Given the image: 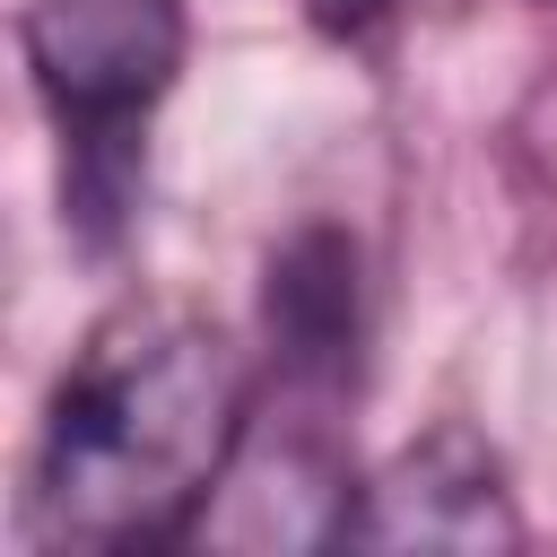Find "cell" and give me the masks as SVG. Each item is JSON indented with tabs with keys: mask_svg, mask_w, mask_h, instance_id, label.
Here are the masks:
<instances>
[{
	"mask_svg": "<svg viewBox=\"0 0 557 557\" xmlns=\"http://www.w3.org/2000/svg\"><path fill=\"white\" fill-rule=\"evenodd\" d=\"M261 322H270V357L296 383L339 392L357 374V348H366V252H357V235L348 226H296L270 252Z\"/></svg>",
	"mask_w": 557,
	"mask_h": 557,
	"instance_id": "obj_4",
	"label": "cell"
},
{
	"mask_svg": "<svg viewBox=\"0 0 557 557\" xmlns=\"http://www.w3.org/2000/svg\"><path fill=\"white\" fill-rule=\"evenodd\" d=\"M339 540H357V548H461V557H487V548H522V522H513L496 453L470 426H426L418 444H400L366 479V496L348 505Z\"/></svg>",
	"mask_w": 557,
	"mask_h": 557,
	"instance_id": "obj_3",
	"label": "cell"
},
{
	"mask_svg": "<svg viewBox=\"0 0 557 557\" xmlns=\"http://www.w3.org/2000/svg\"><path fill=\"white\" fill-rule=\"evenodd\" d=\"M305 17L322 35H366L374 17H392V0H305Z\"/></svg>",
	"mask_w": 557,
	"mask_h": 557,
	"instance_id": "obj_5",
	"label": "cell"
},
{
	"mask_svg": "<svg viewBox=\"0 0 557 557\" xmlns=\"http://www.w3.org/2000/svg\"><path fill=\"white\" fill-rule=\"evenodd\" d=\"M17 44L70 148L61 200L104 244L139 191V122L183 70V0H26Z\"/></svg>",
	"mask_w": 557,
	"mask_h": 557,
	"instance_id": "obj_2",
	"label": "cell"
},
{
	"mask_svg": "<svg viewBox=\"0 0 557 557\" xmlns=\"http://www.w3.org/2000/svg\"><path fill=\"white\" fill-rule=\"evenodd\" d=\"M244 357L183 305H122L61 366L26 522L52 548H157L226 487L244 453Z\"/></svg>",
	"mask_w": 557,
	"mask_h": 557,
	"instance_id": "obj_1",
	"label": "cell"
}]
</instances>
